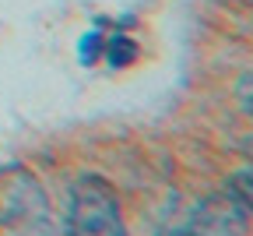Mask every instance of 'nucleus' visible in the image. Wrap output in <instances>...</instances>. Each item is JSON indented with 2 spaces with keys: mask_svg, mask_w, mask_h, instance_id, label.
Segmentation results:
<instances>
[{
  "mask_svg": "<svg viewBox=\"0 0 253 236\" xmlns=\"http://www.w3.org/2000/svg\"><path fill=\"white\" fill-rule=\"evenodd\" d=\"M0 236H56L49 197L21 162L0 170Z\"/></svg>",
  "mask_w": 253,
  "mask_h": 236,
  "instance_id": "obj_1",
  "label": "nucleus"
},
{
  "mask_svg": "<svg viewBox=\"0 0 253 236\" xmlns=\"http://www.w3.org/2000/svg\"><path fill=\"white\" fill-rule=\"evenodd\" d=\"M63 236H126L120 197L106 177L84 173L71 183Z\"/></svg>",
  "mask_w": 253,
  "mask_h": 236,
  "instance_id": "obj_2",
  "label": "nucleus"
},
{
  "mask_svg": "<svg viewBox=\"0 0 253 236\" xmlns=\"http://www.w3.org/2000/svg\"><path fill=\"white\" fill-rule=\"evenodd\" d=\"M246 229H250L246 205L229 187H221L204 194L183 219L169 222L158 236H246Z\"/></svg>",
  "mask_w": 253,
  "mask_h": 236,
  "instance_id": "obj_3",
  "label": "nucleus"
},
{
  "mask_svg": "<svg viewBox=\"0 0 253 236\" xmlns=\"http://www.w3.org/2000/svg\"><path fill=\"white\" fill-rule=\"evenodd\" d=\"M243 205H246V212L253 215V166H246V170H236L232 177H229V183H225Z\"/></svg>",
  "mask_w": 253,
  "mask_h": 236,
  "instance_id": "obj_4",
  "label": "nucleus"
},
{
  "mask_svg": "<svg viewBox=\"0 0 253 236\" xmlns=\"http://www.w3.org/2000/svg\"><path fill=\"white\" fill-rule=\"evenodd\" d=\"M236 99H239L243 113H250V117H253V71H246V74L236 81Z\"/></svg>",
  "mask_w": 253,
  "mask_h": 236,
  "instance_id": "obj_5",
  "label": "nucleus"
}]
</instances>
